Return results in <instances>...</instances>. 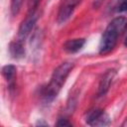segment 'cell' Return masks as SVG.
<instances>
[{
    "label": "cell",
    "instance_id": "12",
    "mask_svg": "<svg viewBox=\"0 0 127 127\" xmlns=\"http://www.w3.org/2000/svg\"><path fill=\"white\" fill-rule=\"evenodd\" d=\"M56 125H57V126H71V123L68 122V121H67L66 119H64V118H60Z\"/></svg>",
    "mask_w": 127,
    "mask_h": 127
},
{
    "label": "cell",
    "instance_id": "13",
    "mask_svg": "<svg viewBox=\"0 0 127 127\" xmlns=\"http://www.w3.org/2000/svg\"><path fill=\"white\" fill-rule=\"evenodd\" d=\"M105 0H93V3H92V7L93 8H98L101 6V4L104 2Z\"/></svg>",
    "mask_w": 127,
    "mask_h": 127
},
{
    "label": "cell",
    "instance_id": "8",
    "mask_svg": "<svg viewBox=\"0 0 127 127\" xmlns=\"http://www.w3.org/2000/svg\"><path fill=\"white\" fill-rule=\"evenodd\" d=\"M9 52L13 59H22L25 56V47L23 40L18 39L17 41H14L9 46Z\"/></svg>",
    "mask_w": 127,
    "mask_h": 127
},
{
    "label": "cell",
    "instance_id": "4",
    "mask_svg": "<svg viewBox=\"0 0 127 127\" xmlns=\"http://www.w3.org/2000/svg\"><path fill=\"white\" fill-rule=\"evenodd\" d=\"M85 122L90 126H106L110 124L109 116L101 109L93 108L85 115Z\"/></svg>",
    "mask_w": 127,
    "mask_h": 127
},
{
    "label": "cell",
    "instance_id": "3",
    "mask_svg": "<svg viewBox=\"0 0 127 127\" xmlns=\"http://www.w3.org/2000/svg\"><path fill=\"white\" fill-rule=\"evenodd\" d=\"M81 0H63L59 12H58V17L57 21L59 24H64L65 23L73 14L75 8L80 4Z\"/></svg>",
    "mask_w": 127,
    "mask_h": 127
},
{
    "label": "cell",
    "instance_id": "6",
    "mask_svg": "<svg viewBox=\"0 0 127 127\" xmlns=\"http://www.w3.org/2000/svg\"><path fill=\"white\" fill-rule=\"evenodd\" d=\"M115 74H116L115 69H109L103 74V76L101 77V79L99 81V85H98V91H97L98 97L104 96L107 93V91L109 90L110 85L115 77Z\"/></svg>",
    "mask_w": 127,
    "mask_h": 127
},
{
    "label": "cell",
    "instance_id": "1",
    "mask_svg": "<svg viewBox=\"0 0 127 127\" xmlns=\"http://www.w3.org/2000/svg\"><path fill=\"white\" fill-rule=\"evenodd\" d=\"M127 30V19L125 17L114 18L106 27L101 36V40L98 47L100 55H106L110 53L116 46L118 37H120Z\"/></svg>",
    "mask_w": 127,
    "mask_h": 127
},
{
    "label": "cell",
    "instance_id": "5",
    "mask_svg": "<svg viewBox=\"0 0 127 127\" xmlns=\"http://www.w3.org/2000/svg\"><path fill=\"white\" fill-rule=\"evenodd\" d=\"M38 16L36 12H31L28 14V16L26 17V19L21 23L20 27H19V31H18V36L20 40H24L33 30L36 22H37Z\"/></svg>",
    "mask_w": 127,
    "mask_h": 127
},
{
    "label": "cell",
    "instance_id": "2",
    "mask_svg": "<svg viewBox=\"0 0 127 127\" xmlns=\"http://www.w3.org/2000/svg\"><path fill=\"white\" fill-rule=\"evenodd\" d=\"M73 66L74 64L72 63L65 62L61 64L54 70L50 82L42 89V96L46 102H51L57 97Z\"/></svg>",
    "mask_w": 127,
    "mask_h": 127
},
{
    "label": "cell",
    "instance_id": "11",
    "mask_svg": "<svg viewBox=\"0 0 127 127\" xmlns=\"http://www.w3.org/2000/svg\"><path fill=\"white\" fill-rule=\"evenodd\" d=\"M23 1L24 0H11V13L13 16H16L20 10H21V7L23 5Z\"/></svg>",
    "mask_w": 127,
    "mask_h": 127
},
{
    "label": "cell",
    "instance_id": "7",
    "mask_svg": "<svg viewBox=\"0 0 127 127\" xmlns=\"http://www.w3.org/2000/svg\"><path fill=\"white\" fill-rule=\"evenodd\" d=\"M85 44V40L82 38H78V39H72V40H67L64 45L63 48L64 50L68 53V54H74L79 52L82 47Z\"/></svg>",
    "mask_w": 127,
    "mask_h": 127
},
{
    "label": "cell",
    "instance_id": "10",
    "mask_svg": "<svg viewBox=\"0 0 127 127\" xmlns=\"http://www.w3.org/2000/svg\"><path fill=\"white\" fill-rule=\"evenodd\" d=\"M112 9L116 12L127 11V0H113Z\"/></svg>",
    "mask_w": 127,
    "mask_h": 127
},
{
    "label": "cell",
    "instance_id": "9",
    "mask_svg": "<svg viewBox=\"0 0 127 127\" xmlns=\"http://www.w3.org/2000/svg\"><path fill=\"white\" fill-rule=\"evenodd\" d=\"M2 74H3V76L5 77V79L9 83H12L14 78H15V75H16V67H15V65H13V64L4 65L2 67Z\"/></svg>",
    "mask_w": 127,
    "mask_h": 127
},
{
    "label": "cell",
    "instance_id": "14",
    "mask_svg": "<svg viewBox=\"0 0 127 127\" xmlns=\"http://www.w3.org/2000/svg\"><path fill=\"white\" fill-rule=\"evenodd\" d=\"M124 46L127 48V37L125 38V41H124Z\"/></svg>",
    "mask_w": 127,
    "mask_h": 127
}]
</instances>
